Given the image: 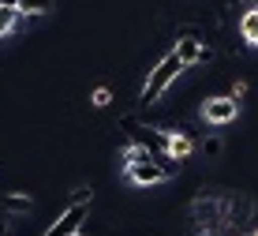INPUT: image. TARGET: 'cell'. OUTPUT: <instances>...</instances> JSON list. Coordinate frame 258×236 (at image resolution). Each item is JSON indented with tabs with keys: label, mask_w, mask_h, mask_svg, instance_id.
<instances>
[{
	"label": "cell",
	"mask_w": 258,
	"mask_h": 236,
	"mask_svg": "<svg viewBox=\"0 0 258 236\" xmlns=\"http://www.w3.org/2000/svg\"><path fill=\"white\" fill-rule=\"evenodd\" d=\"M183 71V60L176 57V53H168V57L157 64L154 71H150V79H146V86H142V94H139V102L142 105H154V102H161V94L168 86L176 83V75Z\"/></svg>",
	"instance_id": "obj_1"
},
{
	"label": "cell",
	"mask_w": 258,
	"mask_h": 236,
	"mask_svg": "<svg viewBox=\"0 0 258 236\" xmlns=\"http://www.w3.org/2000/svg\"><path fill=\"white\" fill-rule=\"evenodd\" d=\"M123 172H127V180L135 187H150V184H161V180H168V172L161 169V161L154 158V154H146V158L139 161H127L123 165Z\"/></svg>",
	"instance_id": "obj_2"
},
{
	"label": "cell",
	"mask_w": 258,
	"mask_h": 236,
	"mask_svg": "<svg viewBox=\"0 0 258 236\" xmlns=\"http://www.w3.org/2000/svg\"><path fill=\"white\" fill-rule=\"evenodd\" d=\"M236 116H239L236 98H210V102H202V120L206 124H232Z\"/></svg>",
	"instance_id": "obj_3"
},
{
	"label": "cell",
	"mask_w": 258,
	"mask_h": 236,
	"mask_svg": "<svg viewBox=\"0 0 258 236\" xmlns=\"http://www.w3.org/2000/svg\"><path fill=\"white\" fill-rule=\"evenodd\" d=\"M172 53L183 60V68H191V64H199V60H206V45H202L199 38H187V34H180V41H176Z\"/></svg>",
	"instance_id": "obj_4"
},
{
	"label": "cell",
	"mask_w": 258,
	"mask_h": 236,
	"mask_svg": "<svg viewBox=\"0 0 258 236\" xmlns=\"http://www.w3.org/2000/svg\"><path fill=\"white\" fill-rule=\"evenodd\" d=\"M191 150H195V143H191L187 131H165V154H168V158L183 161Z\"/></svg>",
	"instance_id": "obj_5"
},
{
	"label": "cell",
	"mask_w": 258,
	"mask_h": 236,
	"mask_svg": "<svg viewBox=\"0 0 258 236\" xmlns=\"http://www.w3.org/2000/svg\"><path fill=\"white\" fill-rule=\"evenodd\" d=\"M239 38L251 45V49H258V4L239 15Z\"/></svg>",
	"instance_id": "obj_6"
},
{
	"label": "cell",
	"mask_w": 258,
	"mask_h": 236,
	"mask_svg": "<svg viewBox=\"0 0 258 236\" xmlns=\"http://www.w3.org/2000/svg\"><path fill=\"white\" fill-rule=\"evenodd\" d=\"M30 195H23V192H12V195H4L0 199V214H30Z\"/></svg>",
	"instance_id": "obj_7"
},
{
	"label": "cell",
	"mask_w": 258,
	"mask_h": 236,
	"mask_svg": "<svg viewBox=\"0 0 258 236\" xmlns=\"http://www.w3.org/2000/svg\"><path fill=\"white\" fill-rule=\"evenodd\" d=\"M19 15H49L56 12V0H19Z\"/></svg>",
	"instance_id": "obj_8"
},
{
	"label": "cell",
	"mask_w": 258,
	"mask_h": 236,
	"mask_svg": "<svg viewBox=\"0 0 258 236\" xmlns=\"http://www.w3.org/2000/svg\"><path fill=\"white\" fill-rule=\"evenodd\" d=\"M15 23H19V8H4L0 4V38H8V34L15 30Z\"/></svg>",
	"instance_id": "obj_9"
},
{
	"label": "cell",
	"mask_w": 258,
	"mask_h": 236,
	"mask_svg": "<svg viewBox=\"0 0 258 236\" xmlns=\"http://www.w3.org/2000/svg\"><path fill=\"white\" fill-rule=\"evenodd\" d=\"M221 147H225V143H221L217 135H206V143H202V154H206V158H217Z\"/></svg>",
	"instance_id": "obj_10"
},
{
	"label": "cell",
	"mask_w": 258,
	"mask_h": 236,
	"mask_svg": "<svg viewBox=\"0 0 258 236\" xmlns=\"http://www.w3.org/2000/svg\"><path fill=\"white\" fill-rule=\"evenodd\" d=\"M109 102H112V94H109L105 86H101V90H94V105H97V109H105Z\"/></svg>",
	"instance_id": "obj_11"
},
{
	"label": "cell",
	"mask_w": 258,
	"mask_h": 236,
	"mask_svg": "<svg viewBox=\"0 0 258 236\" xmlns=\"http://www.w3.org/2000/svg\"><path fill=\"white\" fill-rule=\"evenodd\" d=\"M247 94V83H243V79H239V83L232 86V94H228V98H236V102H239V98H243Z\"/></svg>",
	"instance_id": "obj_12"
},
{
	"label": "cell",
	"mask_w": 258,
	"mask_h": 236,
	"mask_svg": "<svg viewBox=\"0 0 258 236\" xmlns=\"http://www.w3.org/2000/svg\"><path fill=\"white\" fill-rule=\"evenodd\" d=\"M0 4H4V8H15V4H19V0H0Z\"/></svg>",
	"instance_id": "obj_13"
},
{
	"label": "cell",
	"mask_w": 258,
	"mask_h": 236,
	"mask_svg": "<svg viewBox=\"0 0 258 236\" xmlns=\"http://www.w3.org/2000/svg\"><path fill=\"white\" fill-rule=\"evenodd\" d=\"M239 236H258V229H251V232H247V229H243V232H239Z\"/></svg>",
	"instance_id": "obj_14"
},
{
	"label": "cell",
	"mask_w": 258,
	"mask_h": 236,
	"mask_svg": "<svg viewBox=\"0 0 258 236\" xmlns=\"http://www.w3.org/2000/svg\"><path fill=\"white\" fill-rule=\"evenodd\" d=\"M71 236H86V232H83V229H79V232H71Z\"/></svg>",
	"instance_id": "obj_15"
}]
</instances>
